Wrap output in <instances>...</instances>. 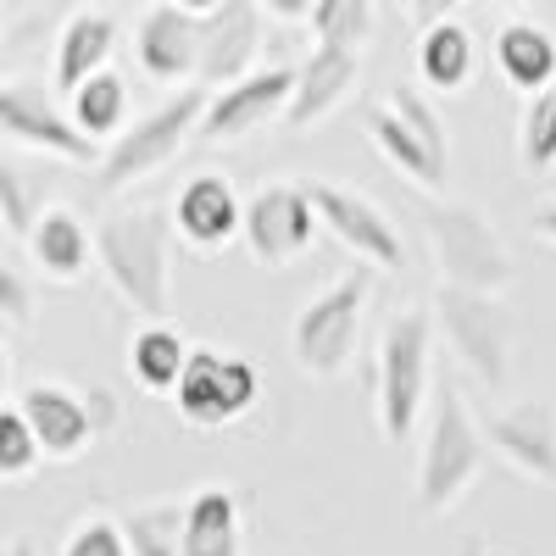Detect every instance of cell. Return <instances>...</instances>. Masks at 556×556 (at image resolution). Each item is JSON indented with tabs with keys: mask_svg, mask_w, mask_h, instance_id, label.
Returning a JSON list of instances; mask_svg holds the SVG:
<instances>
[{
	"mask_svg": "<svg viewBox=\"0 0 556 556\" xmlns=\"http://www.w3.org/2000/svg\"><path fill=\"white\" fill-rule=\"evenodd\" d=\"M0 312H7L12 329H28V323H34V301H28V285H23L17 267L0 273Z\"/></svg>",
	"mask_w": 556,
	"mask_h": 556,
	"instance_id": "cell-34",
	"label": "cell"
},
{
	"mask_svg": "<svg viewBox=\"0 0 556 556\" xmlns=\"http://www.w3.org/2000/svg\"><path fill=\"white\" fill-rule=\"evenodd\" d=\"M312 206L323 217V228L356 256V262H374V267H401V235L395 223L356 190H340V184H312Z\"/></svg>",
	"mask_w": 556,
	"mask_h": 556,
	"instance_id": "cell-13",
	"label": "cell"
},
{
	"mask_svg": "<svg viewBox=\"0 0 556 556\" xmlns=\"http://www.w3.org/2000/svg\"><path fill=\"white\" fill-rule=\"evenodd\" d=\"M62 556H134V551H128L123 523H112V518H89V523H78V529L67 534Z\"/></svg>",
	"mask_w": 556,
	"mask_h": 556,
	"instance_id": "cell-33",
	"label": "cell"
},
{
	"mask_svg": "<svg viewBox=\"0 0 556 556\" xmlns=\"http://www.w3.org/2000/svg\"><path fill=\"white\" fill-rule=\"evenodd\" d=\"M518 162L529 173L551 167L556 162V84L534 89L529 106H523V123H518Z\"/></svg>",
	"mask_w": 556,
	"mask_h": 556,
	"instance_id": "cell-28",
	"label": "cell"
},
{
	"mask_svg": "<svg viewBox=\"0 0 556 556\" xmlns=\"http://www.w3.org/2000/svg\"><path fill=\"white\" fill-rule=\"evenodd\" d=\"M434 323L451 345V356L490 390L506 384V356H513V323L495 306L490 290H468V285H440L434 295Z\"/></svg>",
	"mask_w": 556,
	"mask_h": 556,
	"instance_id": "cell-7",
	"label": "cell"
},
{
	"mask_svg": "<svg viewBox=\"0 0 556 556\" xmlns=\"http://www.w3.org/2000/svg\"><path fill=\"white\" fill-rule=\"evenodd\" d=\"M45 201L28 190V178L12 167V162H0V223H7V235L12 240H28L34 235V223H39Z\"/></svg>",
	"mask_w": 556,
	"mask_h": 556,
	"instance_id": "cell-31",
	"label": "cell"
},
{
	"mask_svg": "<svg viewBox=\"0 0 556 556\" xmlns=\"http://www.w3.org/2000/svg\"><path fill=\"white\" fill-rule=\"evenodd\" d=\"M262 7H267L278 23H301V17H312L317 0H262Z\"/></svg>",
	"mask_w": 556,
	"mask_h": 556,
	"instance_id": "cell-36",
	"label": "cell"
},
{
	"mask_svg": "<svg viewBox=\"0 0 556 556\" xmlns=\"http://www.w3.org/2000/svg\"><path fill=\"white\" fill-rule=\"evenodd\" d=\"M484 434H490V451L513 462L523 479L556 484V406L551 401H523V406L495 412Z\"/></svg>",
	"mask_w": 556,
	"mask_h": 556,
	"instance_id": "cell-15",
	"label": "cell"
},
{
	"mask_svg": "<svg viewBox=\"0 0 556 556\" xmlns=\"http://www.w3.org/2000/svg\"><path fill=\"white\" fill-rule=\"evenodd\" d=\"M473 7H523V0H473Z\"/></svg>",
	"mask_w": 556,
	"mask_h": 556,
	"instance_id": "cell-40",
	"label": "cell"
},
{
	"mask_svg": "<svg viewBox=\"0 0 556 556\" xmlns=\"http://www.w3.org/2000/svg\"><path fill=\"white\" fill-rule=\"evenodd\" d=\"M0 128H7V139H17V146L62 156V162H78V167H101V156H106L101 139L84 134L73 112L62 117L34 84H7L0 89Z\"/></svg>",
	"mask_w": 556,
	"mask_h": 556,
	"instance_id": "cell-10",
	"label": "cell"
},
{
	"mask_svg": "<svg viewBox=\"0 0 556 556\" xmlns=\"http://www.w3.org/2000/svg\"><path fill=\"white\" fill-rule=\"evenodd\" d=\"M295 96V67H251L245 78L212 89V106L201 117V139H245L262 123L285 117Z\"/></svg>",
	"mask_w": 556,
	"mask_h": 556,
	"instance_id": "cell-11",
	"label": "cell"
},
{
	"mask_svg": "<svg viewBox=\"0 0 556 556\" xmlns=\"http://www.w3.org/2000/svg\"><path fill=\"white\" fill-rule=\"evenodd\" d=\"M178 7H184V12H195V17H206V12L223 7V0H178Z\"/></svg>",
	"mask_w": 556,
	"mask_h": 556,
	"instance_id": "cell-38",
	"label": "cell"
},
{
	"mask_svg": "<svg viewBox=\"0 0 556 556\" xmlns=\"http://www.w3.org/2000/svg\"><path fill=\"white\" fill-rule=\"evenodd\" d=\"M429 356H434V317L401 312L379 340V429L384 440H406L417 429V412L429 401Z\"/></svg>",
	"mask_w": 556,
	"mask_h": 556,
	"instance_id": "cell-5",
	"label": "cell"
},
{
	"mask_svg": "<svg viewBox=\"0 0 556 556\" xmlns=\"http://www.w3.org/2000/svg\"><path fill=\"white\" fill-rule=\"evenodd\" d=\"M173 223L178 235L190 240L195 251H217L235 235H245V206L235 195V184L217 178V173H201L178 190V206H173Z\"/></svg>",
	"mask_w": 556,
	"mask_h": 556,
	"instance_id": "cell-17",
	"label": "cell"
},
{
	"mask_svg": "<svg viewBox=\"0 0 556 556\" xmlns=\"http://www.w3.org/2000/svg\"><path fill=\"white\" fill-rule=\"evenodd\" d=\"M34 462H45V445H39V434L28 424V412L12 401L7 412H0V479H7V484L28 479Z\"/></svg>",
	"mask_w": 556,
	"mask_h": 556,
	"instance_id": "cell-30",
	"label": "cell"
},
{
	"mask_svg": "<svg viewBox=\"0 0 556 556\" xmlns=\"http://www.w3.org/2000/svg\"><path fill=\"white\" fill-rule=\"evenodd\" d=\"M362 73V51H345V45H317V51L295 67V96L285 112V128H312L317 117H329Z\"/></svg>",
	"mask_w": 556,
	"mask_h": 556,
	"instance_id": "cell-18",
	"label": "cell"
},
{
	"mask_svg": "<svg viewBox=\"0 0 556 556\" xmlns=\"http://www.w3.org/2000/svg\"><path fill=\"white\" fill-rule=\"evenodd\" d=\"M117 51V23L106 12H73L62 23V39H56V89H73L89 78V73H101Z\"/></svg>",
	"mask_w": 556,
	"mask_h": 556,
	"instance_id": "cell-24",
	"label": "cell"
},
{
	"mask_svg": "<svg viewBox=\"0 0 556 556\" xmlns=\"http://www.w3.org/2000/svg\"><path fill=\"white\" fill-rule=\"evenodd\" d=\"M495 67L501 78L513 84V89H545L556 84V39L551 28L529 23V17H513V23H501L495 28Z\"/></svg>",
	"mask_w": 556,
	"mask_h": 556,
	"instance_id": "cell-22",
	"label": "cell"
},
{
	"mask_svg": "<svg viewBox=\"0 0 556 556\" xmlns=\"http://www.w3.org/2000/svg\"><path fill=\"white\" fill-rule=\"evenodd\" d=\"M306 23H312L317 45H345V51H362V45L374 39V28H379V12H374V0H317Z\"/></svg>",
	"mask_w": 556,
	"mask_h": 556,
	"instance_id": "cell-27",
	"label": "cell"
},
{
	"mask_svg": "<svg viewBox=\"0 0 556 556\" xmlns=\"http://www.w3.org/2000/svg\"><path fill=\"white\" fill-rule=\"evenodd\" d=\"M323 228L312 190L301 184H267L245 201V245L262 267H290L295 256H306L312 235Z\"/></svg>",
	"mask_w": 556,
	"mask_h": 556,
	"instance_id": "cell-9",
	"label": "cell"
},
{
	"mask_svg": "<svg viewBox=\"0 0 556 556\" xmlns=\"http://www.w3.org/2000/svg\"><path fill=\"white\" fill-rule=\"evenodd\" d=\"M123 534H128V551L134 556H184L178 551L184 506L178 501H162V506H146V513H128L123 518Z\"/></svg>",
	"mask_w": 556,
	"mask_h": 556,
	"instance_id": "cell-29",
	"label": "cell"
},
{
	"mask_svg": "<svg viewBox=\"0 0 556 556\" xmlns=\"http://www.w3.org/2000/svg\"><path fill=\"white\" fill-rule=\"evenodd\" d=\"M484 445H490V434L473 424L462 390L451 379H440L429 434H424V451H417V506H424L429 518L451 513V506L473 490V479L484 468Z\"/></svg>",
	"mask_w": 556,
	"mask_h": 556,
	"instance_id": "cell-2",
	"label": "cell"
},
{
	"mask_svg": "<svg viewBox=\"0 0 556 556\" xmlns=\"http://www.w3.org/2000/svg\"><path fill=\"white\" fill-rule=\"evenodd\" d=\"M128 367H134V379L146 390H178L184 367H190V345H184L162 317H151L146 329L134 334V345H128Z\"/></svg>",
	"mask_w": 556,
	"mask_h": 556,
	"instance_id": "cell-25",
	"label": "cell"
},
{
	"mask_svg": "<svg viewBox=\"0 0 556 556\" xmlns=\"http://www.w3.org/2000/svg\"><path fill=\"white\" fill-rule=\"evenodd\" d=\"M178 417L190 429H228L262 401V379L245 356H223V351H190V367L173 390Z\"/></svg>",
	"mask_w": 556,
	"mask_h": 556,
	"instance_id": "cell-8",
	"label": "cell"
},
{
	"mask_svg": "<svg viewBox=\"0 0 556 556\" xmlns=\"http://www.w3.org/2000/svg\"><path fill=\"white\" fill-rule=\"evenodd\" d=\"M17 406L28 412V424L51 462L84 456V445H96V434H101V417L89 406V395H73L67 384H28L17 395Z\"/></svg>",
	"mask_w": 556,
	"mask_h": 556,
	"instance_id": "cell-16",
	"label": "cell"
},
{
	"mask_svg": "<svg viewBox=\"0 0 556 556\" xmlns=\"http://www.w3.org/2000/svg\"><path fill=\"white\" fill-rule=\"evenodd\" d=\"M184 556H240V495L206 484L184 501V534H178Z\"/></svg>",
	"mask_w": 556,
	"mask_h": 556,
	"instance_id": "cell-20",
	"label": "cell"
},
{
	"mask_svg": "<svg viewBox=\"0 0 556 556\" xmlns=\"http://www.w3.org/2000/svg\"><path fill=\"white\" fill-rule=\"evenodd\" d=\"M367 139L379 146V156L401 173V178H412V184H424V190H440L445 184V173H451V156H440L424 134H417L390 101H379V106H367Z\"/></svg>",
	"mask_w": 556,
	"mask_h": 556,
	"instance_id": "cell-19",
	"label": "cell"
},
{
	"mask_svg": "<svg viewBox=\"0 0 556 556\" xmlns=\"http://www.w3.org/2000/svg\"><path fill=\"white\" fill-rule=\"evenodd\" d=\"M473 34L440 17L429 23L424 34H417V78H424V89H440V96H456V89H468L473 84Z\"/></svg>",
	"mask_w": 556,
	"mask_h": 556,
	"instance_id": "cell-23",
	"label": "cell"
},
{
	"mask_svg": "<svg viewBox=\"0 0 556 556\" xmlns=\"http://www.w3.org/2000/svg\"><path fill=\"white\" fill-rule=\"evenodd\" d=\"M529 223H534V235H545V240L556 245V201H551V206H540V212H534Z\"/></svg>",
	"mask_w": 556,
	"mask_h": 556,
	"instance_id": "cell-37",
	"label": "cell"
},
{
	"mask_svg": "<svg viewBox=\"0 0 556 556\" xmlns=\"http://www.w3.org/2000/svg\"><path fill=\"white\" fill-rule=\"evenodd\" d=\"M424 235L440 267V285H468L501 295L513 285V256H506L501 235L490 228L484 212L473 206H429L424 212Z\"/></svg>",
	"mask_w": 556,
	"mask_h": 556,
	"instance_id": "cell-6",
	"label": "cell"
},
{
	"mask_svg": "<svg viewBox=\"0 0 556 556\" xmlns=\"http://www.w3.org/2000/svg\"><path fill=\"white\" fill-rule=\"evenodd\" d=\"M206 106H212V89L206 84H190V89H178L167 106H156L151 117H139L134 128H123L112 146H106L101 167H96V190L101 195H117V190H128V184L162 173L201 134Z\"/></svg>",
	"mask_w": 556,
	"mask_h": 556,
	"instance_id": "cell-4",
	"label": "cell"
},
{
	"mask_svg": "<svg viewBox=\"0 0 556 556\" xmlns=\"http://www.w3.org/2000/svg\"><path fill=\"white\" fill-rule=\"evenodd\" d=\"M28 251L39 262V278H51V285H78V278L89 273V228L67 206H45L34 235H28Z\"/></svg>",
	"mask_w": 556,
	"mask_h": 556,
	"instance_id": "cell-21",
	"label": "cell"
},
{
	"mask_svg": "<svg viewBox=\"0 0 556 556\" xmlns=\"http://www.w3.org/2000/svg\"><path fill=\"white\" fill-rule=\"evenodd\" d=\"M262 51V0H223L217 12H206V39H201V73L195 84L223 89L256 67Z\"/></svg>",
	"mask_w": 556,
	"mask_h": 556,
	"instance_id": "cell-14",
	"label": "cell"
},
{
	"mask_svg": "<svg viewBox=\"0 0 556 556\" xmlns=\"http://www.w3.org/2000/svg\"><path fill=\"white\" fill-rule=\"evenodd\" d=\"M374 262H356L345 278H334L323 295H312L295 312L290 329V356L306 379H340L351 356H356V334H362V312L374 295Z\"/></svg>",
	"mask_w": 556,
	"mask_h": 556,
	"instance_id": "cell-3",
	"label": "cell"
},
{
	"mask_svg": "<svg viewBox=\"0 0 556 556\" xmlns=\"http://www.w3.org/2000/svg\"><path fill=\"white\" fill-rule=\"evenodd\" d=\"M451 7H456V0H401V12H406L417 28H429V23L451 17Z\"/></svg>",
	"mask_w": 556,
	"mask_h": 556,
	"instance_id": "cell-35",
	"label": "cell"
},
{
	"mask_svg": "<svg viewBox=\"0 0 556 556\" xmlns=\"http://www.w3.org/2000/svg\"><path fill=\"white\" fill-rule=\"evenodd\" d=\"M67 101H73V117H78L84 134H96V139H117V134H123V117H128V84H123L112 67L89 73Z\"/></svg>",
	"mask_w": 556,
	"mask_h": 556,
	"instance_id": "cell-26",
	"label": "cell"
},
{
	"mask_svg": "<svg viewBox=\"0 0 556 556\" xmlns=\"http://www.w3.org/2000/svg\"><path fill=\"white\" fill-rule=\"evenodd\" d=\"M96 262L112 278V290L139 317L167 312V295H173V223L156 206L112 212L96 228Z\"/></svg>",
	"mask_w": 556,
	"mask_h": 556,
	"instance_id": "cell-1",
	"label": "cell"
},
{
	"mask_svg": "<svg viewBox=\"0 0 556 556\" xmlns=\"http://www.w3.org/2000/svg\"><path fill=\"white\" fill-rule=\"evenodd\" d=\"M7 556H34V545H28V540H12V545H7Z\"/></svg>",
	"mask_w": 556,
	"mask_h": 556,
	"instance_id": "cell-39",
	"label": "cell"
},
{
	"mask_svg": "<svg viewBox=\"0 0 556 556\" xmlns=\"http://www.w3.org/2000/svg\"><path fill=\"white\" fill-rule=\"evenodd\" d=\"M390 106H395V112H401V117H406L417 134H424V139H429V146H434L440 156H451V146H445V123H440L434 101H429L417 84H406V78H401V84H390Z\"/></svg>",
	"mask_w": 556,
	"mask_h": 556,
	"instance_id": "cell-32",
	"label": "cell"
},
{
	"mask_svg": "<svg viewBox=\"0 0 556 556\" xmlns=\"http://www.w3.org/2000/svg\"><path fill=\"white\" fill-rule=\"evenodd\" d=\"M201 39H206V17L184 12L178 0H162L139 17L134 28V56L146 67V78L156 84H195L201 73Z\"/></svg>",
	"mask_w": 556,
	"mask_h": 556,
	"instance_id": "cell-12",
	"label": "cell"
}]
</instances>
